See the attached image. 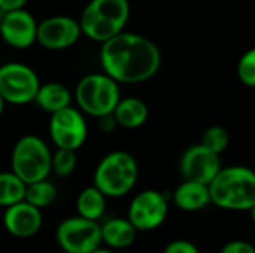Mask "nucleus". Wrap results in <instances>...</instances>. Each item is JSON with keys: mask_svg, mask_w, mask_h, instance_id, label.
Masks as SVG:
<instances>
[{"mask_svg": "<svg viewBox=\"0 0 255 253\" xmlns=\"http://www.w3.org/2000/svg\"><path fill=\"white\" fill-rule=\"evenodd\" d=\"M103 73L120 84H142L154 78L161 66V52L148 37L123 31L100 46Z\"/></svg>", "mask_w": 255, "mask_h": 253, "instance_id": "obj_1", "label": "nucleus"}, {"mask_svg": "<svg viewBox=\"0 0 255 253\" xmlns=\"http://www.w3.org/2000/svg\"><path fill=\"white\" fill-rule=\"evenodd\" d=\"M211 204L232 212L255 209V174L244 166L221 169L208 185Z\"/></svg>", "mask_w": 255, "mask_h": 253, "instance_id": "obj_2", "label": "nucleus"}, {"mask_svg": "<svg viewBox=\"0 0 255 253\" xmlns=\"http://www.w3.org/2000/svg\"><path fill=\"white\" fill-rule=\"evenodd\" d=\"M130 18L128 0H90L78 19L81 33L105 43L124 31Z\"/></svg>", "mask_w": 255, "mask_h": 253, "instance_id": "obj_3", "label": "nucleus"}, {"mask_svg": "<svg viewBox=\"0 0 255 253\" xmlns=\"http://www.w3.org/2000/svg\"><path fill=\"white\" fill-rule=\"evenodd\" d=\"M139 179L136 158L124 151H114L105 155L97 164L93 176V186L106 198H121L133 191Z\"/></svg>", "mask_w": 255, "mask_h": 253, "instance_id": "obj_4", "label": "nucleus"}, {"mask_svg": "<svg viewBox=\"0 0 255 253\" xmlns=\"http://www.w3.org/2000/svg\"><path fill=\"white\" fill-rule=\"evenodd\" d=\"M49 146L37 136H22L13 146L10 154V171L19 177L25 186L39 180H45L51 174Z\"/></svg>", "mask_w": 255, "mask_h": 253, "instance_id": "obj_5", "label": "nucleus"}, {"mask_svg": "<svg viewBox=\"0 0 255 253\" xmlns=\"http://www.w3.org/2000/svg\"><path fill=\"white\" fill-rule=\"evenodd\" d=\"M79 112L93 118H105L112 115L121 100L120 85L105 73H91L84 76L75 91Z\"/></svg>", "mask_w": 255, "mask_h": 253, "instance_id": "obj_6", "label": "nucleus"}, {"mask_svg": "<svg viewBox=\"0 0 255 253\" xmlns=\"http://www.w3.org/2000/svg\"><path fill=\"white\" fill-rule=\"evenodd\" d=\"M39 86V76L30 66L16 61L0 66V97L4 103L15 106L33 103Z\"/></svg>", "mask_w": 255, "mask_h": 253, "instance_id": "obj_7", "label": "nucleus"}, {"mask_svg": "<svg viewBox=\"0 0 255 253\" xmlns=\"http://www.w3.org/2000/svg\"><path fill=\"white\" fill-rule=\"evenodd\" d=\"M55 239L64 253H93L102 246L100 224L72 216L58 224Z\"/></svg>", "mask_w": 255, "mask_h": 253, "instance_id": "obj_8", "label": "nucleus"}, {"mask_svg": "<svg viewBox=\"0 0 255 253\" xmlns=\"http://www.w3.org/2000/svg\"><path fill=\"white\" fill-rule=\"evenodd\" d=\"M169 213L166 195L157 189H145L136 194L128 206L127 219L139 231H154L160 228Z\"/></svg>", "mask_w": 255, "mask_h": 253, "instance_id": "obj_9", "label": "nucleus"}, {"mask_svg": "<svg viewBox=\"0 0 255 253\" xmlns=\"http://www.w3.org/2000/svg\"><path fill=\"white\" fill-rule=\"evenodd\" d=\"M49 137L55 149H69L76 152L82 148L88 137V127L82 112L69 106L52 113L49 119Z\"/></svg>", "mask_w": 255, "mask_h": 253, "instance_id": "obj_10", "label": "nucleus"}, {"mask_svg": "<svg viewBox=\"0 0 255 253\" xmlns=\"http://www.w3.org/2000/svg\"><path fill=\"white\" fill-rule=\"evenodd\" d=\"M78 19L66 15L45 18L37 24L36 42L49 51H61L73 46L81 37Z\"/></svg>", "mask_w": 255, "mask_h": 253, "instance_id": "obj_11", "label": "nucleus"}, {"mask_svg": "<svg viewBox=\"0 0 255 253\" xmlns=\"http://www.w3.org/2000/svg\"><path fill=\"white\" fill-rule=\"evenodd\" d=\"M220 155L208 151L202 145L188 148L179 161V170L185 180L209 185L221 170Z\"/></svg>", "mask_w": 255, "mask_h": 253, "instance_id": "obj_12", "label": "nucleus"}, {"mask_svg": "<svg viewBox=\"0 0 255 253\" xmlns=\"http://www.w3.org/2000/svg\"><path fill=\"white\" fill-rule=\"evenodd\" d=\"M36 31L37 22L25 9L6 12L0 22V37L13 49H27L36 43Z\"/></svg>", "mask_w": 255, "mask_h": 253, "instance_id": "obj_13", "label": "nucleus"}, {"mask_svg": "<svg viewBox=\"0 0 255 253\" xmlns=\"http://www.w3.org/2000/svg\"><path fill=\"white\" fill-rule=\"evenodd\" d=\"M42 224V210L30 206L25 201L4 209L3 225L6 231L16 239H30L36 236L40 231Z\"/></svg>", "mask_w": 255, "mask_h": 253, "instance_id": "obj_14", "label": "nucleus"}, {"mask_svg": "<svg viewBox=\"0 0 255 253\" xmlns=\"http://www.w3.org/2000/svg\"><path fill=\"white\" fill-rule=\"evenodd\" d=\"M173 204L184 212H199L211 204L208 185L184 180L172 194Z\"/></svg>", "mask_w": 255, "mask_h": 253, "instance_id": "obj_15", "label": "nucleus"}, {"mask_svg": "<svg viewBox=\"0 0 255 253\" xmlns=\"http://www.w3.org/2000/svg\"><path fill=\"white\" fill-rule=\"evenodd\" d=\"M149 116V109L146 103L137 97L121 98L112 112V118L118 127L127 130H136L142 127Z\"/></svg>", "mask_w": 255, "mask_h": 253, "instance_id": "obj_16", "label": "nucleus"}, {"mask_svg": "<svg viewBox=\"0 0 255 253\" xmlns=\"http://www.w3.org/2000/svg\"><path fill=\"white\" fill-rule=\"evenodd\" d=\"M102 243H105L112 251H121L130 248L137 237V231L124 218H112L100 225Z\"/></svg>", "mask_w": 255, "mask_h": 253, "instance_id": "obj_17", "label": "nucleus"}, {"mask_svg": "<svg viewBox=\"0 0 255 253\" xmlns=\"http://www.w3.org/2000/svg\"><path fill=\"white\" fill-rule=\"evenodd\" d=\"M34 103L46 113H57L72 103V94L69 88L60 82H46L40 84Z\"/></svg>", "mask_w": 255, "mask_h": 253, "instance_id": "obj_18", "label": "nucleus"}, {"mask_svg": "<svg viewBox=\"0 0 255 253\" xmlns=\"http://www.w3.org/2000/svg\"><path fill=\"white\" fill-rule=\"evenodd\" d=\"M76 210L78 216L87 221L99 222L106 212V197L93 185L87 186L76 198Z\"/></svg>", "mask_w": 255, "mask_h": 253, "instance_id": "obj_19", "label": "nucleus"}, {"mask_svg": "<svg viewBox=\"0 0 255 253\" xmlns=\"http://www.w3.org/2000/svg\"><path fill=\"white\" fill-rule=\"evenodd\" d=\"M57 195H58L57 186L48 179H45V180H39L25 186L24 201L42 210V209L49 207L57 200Z\"/></svg>", "mask_w": 255, "mask_h": 253, "instance_id": "obj_20", "label": "nucleus"}, {"mask_svg": "<svg viewBox=\"0 0 255 253\" xmlns=\"http://www.w3.org/2000/svg\"><path fill=\"white\" fill-rule=\"evenodd\" d=\"M25 183L12 171L0 173V207L7 209L16 203L24 201Z\"/></svg>", "mask_w": 255, "mask_h": 253, "instance_id": "obj_21", "label": "nucleus"}, {"mask_svg": "<svg viewBox=\"0 0 255 253\" xmlns=\"http://www.w3.org/2000/svg\"><path fill=\"white\" fill-rule=\"evenodd\" d=\"M229 143H230V134L224 127H220V125L209 127L203 133L202 142H200V145L203 148H206L208 151H211L217 155L223 154L227 149Z\"/></svg>", "mask_w": 255, "mask_h": 253, "instance_id": "obj_22", "label": "nucleus"}, {"mask_svg": "<svg viewBox=\"0 0 255 253\" xmlns=\"http://www.w3.org/2000/svg\"><path fill=\"white\" fill-rule=\"evenodd\" d=\"M78 164L76 152L69 149H55L51 157V173L54 171L58 177H69Z\"/></svg>", "mask_w": 255, "mask_h": 253, "instance_id": "obj_23", "label": "nucleus"}, {"mask_svg": "<svg viewBox=\"0 0 255 253\" xmlns=\"http://www.w3.org/2000/svg\"><path fill=\"white\" fill-rule=\"evenodd\" d=\"M238 78L245 86H255V49L247 51L241 57L238 63Z\"/></svg>", "mask_w": 255, "mask_h": 253, "instance_id": "obj_24", "label": "nucleus"}, {"mask_svg": "<svg viewBox=\"0 0 255 253\" xmlns=\"http://www.w3.org/2000/svg\"><path fill=\"white\" fill-rule=\"evenodd\" d=\"M163 253H200V251H199V248H197L194 243H191L190 240H182V239H179V240L170 242V243L164 248Z\"/></svg>", "mask_w": 255, "mask_h": 253, "instance_id": "obj_25", "label": "nucleus"}, {"mask_svg": "<svg viewBox=\"0 0 255 253\" xmlns=\"http://www.w3.org/2000/svg\"><path fill=\"white\" fill-rule=\"evenodd\" d=\"M220 253H255V248L244 240H233L227 245H224V248L221 249Z\"/></svg>", "mask_w": 255, "mask_h": 253, "instance_id": "obj_26", "label": "nucleus"}, {"mask_svg": "<svg viewBox=\"0 0 255 253\" xmlns=\"http://www.w3.org/2000/svg\"><path fill=\"white\" fill-rule=\"evenodd\" d=\"M28 3V0H0V10L3 13L24 9V6Z\"/></svg>", "mask_w": 255, "mask_h": 253, "instance_id": "obj_27", "label": "nucleus"}, {"mask_svg": "<svg viewBox=\"0 0 255 253\" xmlns=\"http://www.w3.org/2000/svg\"><path fill=\"white\" fill-rule=\"evenodd\" d=\"M4 101H3V98L0 97V118H1V115H3V112H4Z\"/></svg>", "mask_w": 255, "mask_h": 253, "instance_id": "obj_28", "label": "nucleus"}, {"mask_svg": "<svg viewBox=\"0 0 255 253\" xmlns=\"http://www.w3.org/2000/svg\"><path fill=\"white\" fill-rule=\"evenodd\" d=\"M93 253H115V252H112V251H109V249H97V251H94Z\"/></svg>", "mask_w": 255, "mask_h": 253, "instance_id": "obj_29", "label": "nucleus"}, {"mask_svg": "<svg viewBox=\"0 0 255 253\" xmlns=\"http://www.w3.org/2000/svg\"><path fill=\"white\" fill-rule=\"evenodd\" d=\"M3 15H4V13H3V12L0 10V22H1V19H3Z\"/></svg>", "mask_w": 255, "mask_h": 253, "instance_id": "obj_30", "label": "nucleus"}]
</instances>
